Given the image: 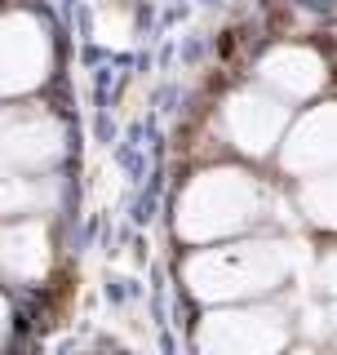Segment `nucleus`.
<instances>
[{
	"label": "nucleus",
	"mask_w": 337,
	"mask_h": 355,
	"mask_svg": "<svg viewBox=\"0 0 337 355\" xmlns=\"http://www.w3.org/2000/svg\"><path fill=\"white\" fill-rule=\"evenodd\" d=\"M62 151V129L49 116H5L0 120V173H31L53 164Z\"/></svg>",
	"instance_id": "obj_3"
},
{
	"label": "nucleus",
	"mask_w": 337,
	"mask_h": 355,
	"mask_svg": "<svg viewBox=\"0 0 337 355\" xmlns=\"http://www.w3.org/2000/svg\"><path fill=\"white\" fill-rule=\"evenodd\" d=\"M275 280V262L266 266V253L240 249V253H222V258H200L191 266V280L200 293H235V288H262V280Z\"/></svg>",
	"instance_id": "obj_4"
},
{
	"label": "nucleus",
	"mask_w": 337,
	"mask_h": 355,
	"mask_svg": "<svg viewBox=\"0 0 337 355\" xmlns=\"http://www.w3.org/2000/svg\"><path fill=\"white\" fill-rule=\"evenodd\" d=\"M249 218V187L240 173H209L182 196V236L200 240L213 231H227L231 222Z\"/></svg>",
	"instance_id": "obj_1"
},
{
	"label": "nucleus",
	"mask_w": 337,
	"mask_h": 355,
	"mask_svg": "<svg viewBox=\"0 0 337 355\" xmlns=\"http://www.w3.org/2000/svg\"><path fill=\"white\" fill-rule=\"evenodd\" d=\"M49 40L40 22L27 14H9L0 22V94H27L44 80Z\"/></svg>",
	"instance_id": "obj_2"
},
{
	"label": "nucleus",
	"mask_w": 337,
	"mask_h": 355,
	"mask_svg": "<svg viewBox=\"0 0 337 355\" xmlns=\"http://www.w3.org/2000/svg\"><path fill=\"white\" fill-rule=\"evenodd\" d=\"M279 125V111L271 103H262V98H244V103H235L231 107V133L240 138V147H266V138L275 133Z\"/></svg>",
	"instance_id": "obj_6"
},
{
	"label": "nucleus",
	"mask_w": 337,
	"mask_h": 355,
	"mask_svg": "<svg viewBox=\"0 0 337 355\" xmlns=\"http://www.w3.org/2000/svg\"><path fill=\"white\" fill-rule=\"evenodd\" d=\"M94 31H98V40H107V44H120L125 36H116V31H129V22H116V14H111V9H103V14L94 18Z\"/></svg>",
	"instance_id": "obj_8"
},
{
	"label": "nucleus",
	"mask_w": 337,
	"mask_h": 355,
	"mask_svg": "<svg viewBox=\"0 0 337 355\" xmlns=\"http://www.w3.org/2000/svg\"><path fill=\"white\" fill-rule=\"evenodd\" d=\"M0 271L14 280H36L49 271V231L40 222L0 227Z\"/></svg>",
	"instance_id": "obj_5"
},
{
	"label": "nucleus",
	"mask_w": 337,
	"mask_h": 355,
	"mask_svg": "<svg viewBox=\"0 0 337 355\" xmlns=\"http://www.w3.org/2000/svg\"><path fill=\"white\" fill-rule=\"evenodd\" d=\"M49 200H53V187H44L40 178L0 173V214H36Z\"/></svg>",
	"instance_id": "obj_7"
}]
</instances>
